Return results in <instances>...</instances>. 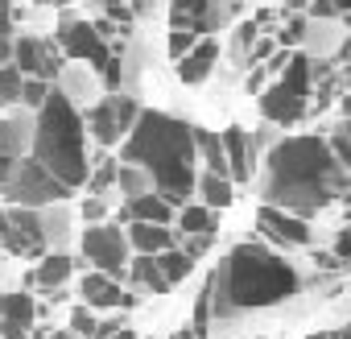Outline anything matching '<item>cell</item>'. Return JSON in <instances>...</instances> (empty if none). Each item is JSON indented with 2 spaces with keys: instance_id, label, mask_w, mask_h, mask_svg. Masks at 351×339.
Returning <instances> with one entry per match:
<instances>
[{
  "instance_id": "obj_1",
  "label": "cell",
  "mask_w": 351,
  "mask_h": 339,
  "mask_svg": "<svg viewBox=\"0 0 351 339\" xmlns=\"http://www.w3.org/2000/svg\"><path fill=\"white\" fill-rule=\"evenodd\" d=\"M347 191V165L330 153L326 137H285L265 157V203L289 215H318Z\"/></svg>"
},
{
  "instance_id": "obj_2",
  "label": "cell",
  "mask_w": 351,
  "mask_h": 339,
  "mask_svg": "<svg viewBox=\"0 0 351 339\" xmlns=\"http://www.w3.org/2000/svg\"><path fill=\"white\" fill-rule=\"evenodd\" d=\"M124 165H136L145 170V178L149 187L173 203V207H182L195 191V124L178 120V116H169V112H136L128 137H124Z\"/></svg>"
},
{
  "instance_id": "obj_3",
  "label": "cell",
  "mask_w": 351,
  "mask_h": 339,
  "mask_svg": "<svg viewBox=\"0 0 351 339\" xmlns=\"http://www.w3.org/2000/svg\"><path fill=\"white\" fill-rule=\"evenodd\" d=\"M29 149H34V161L46 165L66 191H79L87 183V174H91L87 128H83V116H79V108L71 104V95L62 87H50L46 100L38 104Z\"/></svg>"
},
{
  "instance_id": "obj_4",
  "label": "cell",
  "mask_w": 351,
  "mask_h": 339,
  "mask_svg": "<svg viewBox=\"0 0 351 339\" xmlns=\"http://www.w3.org/2000/svg\"><path fill=\"white\" fill-rule=\"evenodd\" d=\"M223 290H228V302L232 310H261V306H277V302H289L298 290H302V277L298 269L269 253L265 244H236L223 261Z\"/></svg>"
},
{
  "instance_id": "obj_5",
  "label": "cell",
  "mask_w": 351,
  "mask_h": 339,
  "mask_svg": "<svg viewBox=\"0 0 351 339\" xmlns=\"http://www.w3.org/2000/svg\"><path fill=\"white\" fill-rule=\"evenodd\" d=\"M310 83H314V67L306 54H289L281 79L261 95V116L273 124H298L310 108Z\"/></svg>"
},
{
  "instance_id": "obj_6",
  "label": "cell",
  "mask_w": 351,
  "mask_h": 339,
  "mask_svg": "<svg viewBox=\"0 0 351 339\" xmlns=\"http://www.w3.org/2000/svg\"><path fill=\"white\" fill-rule=\"evenodd\" d=\"M0 195H5L13 207H46V203L66 199L71 191L50 174L46 165H38L34 157H17V165L9 170V178L0 183Z\"/></svg>"
},
{
  "instance_id": "obj_7",
  "label": "cell",
  "mask_w": 351,
  "mask_h": 339,
  "mask_svg": "<svg viewBox=\"0 0 351 339\" xmlns=\"http://www.w3.org/2000/svg\"><path fill=\"white\" fill-rule=\"evenodd\" d=\"M46 220L38 215V207H5L0 211V244L13 257H42L46 253Z\"/></svg>"
},
{
  "instance_id": "obj_8",
  "label": "cell",
  "mask_w": 351,
  "mask_h": 339,
  "mask_svg": "<svg viewBox=\"0 0 351 339\" xmlns=\"http://www.w3.org/2000/svg\"><path fill=\"white\" fill-rule=\"evenodd\" d=\"M136 100L132 95H104L91 112H87V120H83V128L104 145V149H112V145H120V137H128V128H132V120H136Z\"/></svg>"
},
{
  "instance_id": "obj_9",
  "label": "cell",
  "mask_w": 351,
  "mask_h": 339,
  "mask_svg": "<svg viewBox=\"0 0 351 339\" xmlns=\"http://www.w3.org/2000/svg\"><path fill=\"white\" fill-rule=\"evenodd\" d=\"M58 50L75 62H87L95 71H104L112 62V50H108V38L99 34V25L91 21H79V17H62L58 25Z\"/></svg>"
},
{
  "instance_id": "obj_10",
  "label": "cell",
  "mask_w": 351,
  "mask_h": 339,
  "mask_svg": "<svg viewBox=\"0 0 351 339\" xmlns=\"http://www.w3.org/2000/svg\"><path fill=\"white\" fill-rule=\"evenodd\" d=\"M83 257L91 261V269H99L108 277H120L124 265H128V240L112 224H91L83 232Z\"/></svg>"
},
{
  "instance_id": "obj_11",
  "label": "cell",
  "mask_w": 351,
  "mask_h": 339,
  "mask_svg": "<svg viewBox=\"0 0 351 339\" xmlns=\"http://www.w3.org/2000/svg\"><path fill=\"white\" fill-rule=\"evenodd\" d=\"M228 17H232V5H219V0H173L169 5V25L173 30H191V34L223 30Z\"/></svg>"
},
{
  "instance_id": "obj_12",
  "label": "cell",
  "mask_w": 351,
  "mask_h": 339,
  "mask_svg": "<svg viewBox=\"0 0 351 339\" xmlns=\"http://www.w3.org/2000/svg\"><path fill=\"white\" fill-rule=\"evenodd\" d=\"M25 79H58V50H54V42H46V38H17L13 42V58H9Z\"/></svg>"
},
{
  "instance_id": "obj_13",
  "label": "cell",
  "mask_w": 351,
  "mask_h": 339,
  "mask_svg": "<svg viewBox=\"0 0 351 339\" xmlns=\"http://www.w3.org/2000/svg\"><path fill=\"white\" fill-rule=\"evenodd\" d=\"M38 323V302L29 290L0 294V339H29Z\"/></svg>"
},
{
  "instance_id": "obj_14",
  "label": "cell",
  "mask_w": 351,
  "mask_h": 339,
  "mask_svg": "<svg viewBox=\"0 0 351 339\" xmlns=\"http://www.w3.org/2000/svg\"><path fill=\"white\" fill-rule=\"evenodd\" d=\"M256 228L269 236V240H277V244H285V248H306L310 244V224L302 220V215H289V211H281V207H261V215H256Z\"/></svg>"
},
{
  "instance_id": "obj_15",
  "label": "cell",
  "mask_w": 351,
  "mask_h": 339,
  "mask_svg": "<svg viewBox=\"0 0 351 339\" xmlns=\"http://www.w3.org/2000/svg\"><path fill=\"white\" fill-rule=\"evenodd\" d=\"M79 294H83V306H91V310H104V306H136V294H124L120 281L108 277V273H99V269L83 277Z\"/></svg>"
},
{
  "instance_id": "obj_16",
  "label": "cell",
  "mask_w": 351,
  "mask_h": 339,
  "mask_svg": "<svg viewBox=\"0 0 351 339\" xmlns=\"http://www.w3.org/2000/svg\"><path fill=\"white\" fill-rule=\"evenodd\" d=\"M219 141H223L228 178H232V183H248V178H252V145H248V132L232 124V128H228Z\"/></svg>"
},
{
  "instance_id": "obj_17",
  "label": "cell",
  "mask_w": 351,
  "mask_h": 339,
  "mask_svg": "<svg viewBox=\"0 0 351 339\" xmlns=\"http://www.w3.org/2000/svg\"><path fill=\"white\" fill-rule=\"evenodd\" d=\"M29 132H34V124H25V120H17V116L0 120V183L9 178V170H13V165H17V157L25 153Z\"/></svg>"
},
{
  "instance_id": "obj_18",
  "label": "cell",
  "mask_w": 351,
  "mask_h": 339,
  "mask_svg": "<svg viewBox=\"0 0 351 339\" xmlns=\"http://www.w3.org/2000/svg\"><path fill=\"white\" fill-rule=\"evenodd\" d=\"M215 62H219V46L215 42H195L178 62H173V71H178L182 83H203L215 71Z\"/></svg>"
},
{
  "instance_id": "obj_19",
  "label": "cell",
  "mask_w": 351,
  "mask_h": 339,
  "mask_svg": "<svg viewBox=\"0 0 351 339\" xmlns=\"http://www.w3.org/2000/svg\"><path fill=\"white\" fill-rule=\"evenodd\" d=\"M128 248L132 253H145V257H157L161 248L173 244V232L169 224H145V220H128Z\"/></svg>"
},
{
  "instance_id": "obj_20",
  "label": "cell",
  "mask_w": 351,
  "mask_h": 339,
  "mask_svg": "<svg viewBox=\"0 0 351 339\" xmlns=\"http://www.w3.org/2000/svg\"><path fill=\"white\" fill-rule=\"evenodd\" d=\"M71 269H75V261H71L66 253H42V265L25 277V290H34V285H42V290H62V281L71 277Z\"/></svg>"
},
{
  "instance_id": "obj_21",
  "label": "cell",
  "mask_w": 351,
  "mask_h": 339,
  "mask_svg": "<svg viewBox=\"0 0 351 339\" xmlns=\"http://www.w3.org/2000/svg\"><path fill=\"white\" fill-rule=\"evenodd\" d=\"M124 220H145V224H169L173 220V203H165L157 191H141L128 199Z\"/></svg>"
},
{
  "instance_id": "obj_22",
  "label": "cell",
  "mask_w": 351,
  "mask_h": 339,
  "mask_svg": "<svg viewBox=\"0 0 351 339\" xmlns=\"http://www.w3.org/2000/svg\"><path fill=\"white\" fill-rule=\"evenodd\" d=\"M195 191L203 195V207H211V211H223V207L236 199L232 178H223V174H203V178H195Z\"/></svg>"
},
{
  "instance_id": "obj_23",
  "label": "cell",
  "mask_w": 351,
  "mask_h": 339,
  "mask_svg": "<svg viewBox=\"0 0 351 339\" xmlns=\"http://www.w3.org/2000/svg\"><path fill=\"white\" fill-rule=\"evenodd\" d=\"M124 269H128V277H132L141 290H149V294H165V290H169V281L161 277L157 261H153V257H145V253H136V257H132Z\"/></svg>"
},
{
  "instance_id": "obj_24",
  "label": "cell",
  "mask_w": 351,
  "mask_h": 339,
  "mask_svg": "<svg viewBox=\"0 0 351 339\" xmlns=\"http://www.w3.org/2000/svg\"><path fill=\"white\" fill-rule=\"evenodd\" d=\"M153 261H157V269H161V277H165L169 285H173V281H182V277H186V273L195 269V257H191L186 248H178V244L161 248V253H157Z\"/></svg>"
},
{
  "instance_id": "obj_25",
  "label": "cell",
  "mask_w": 351,
  "mask_h": 339,
  "mask_svg": "<svg viewBox=\"0 0 351 339\" xmlns=\"http://www.w3.org/2000/svg\"><path fill=\"white\" fill-rule=\"evenodd\" d=\"M178 228L186 236H203V232H215V211L211 207H195V203H182L178 211Z\"/></svg>"
},
{
  "instance_id": "obj_26",
  "label": "cell",
  "mask_w": 351,
  "mask_h": 339,
  "mask_svg": "<svg viewBox=\"0 0 351 339\" xmlns=\"http://www.w3.org/2000/svg\"><path fill=\"white\" fill-rule=\"evenodd\" d=\"M21 83H25V75H21L13 62L0 67V108H9V104L21 100Z\"/></svg>"
},
{
  "instance_id": "obj_27",
  "label": "cell",
  "mask_w": 351,
  "mask_h": 339,
  "mask_svg": "<svg viewBox=\"0 0 351 339\" xmlns=\"http://www.w3.org/2000/svg\"><path fill=\"white\" fill-rule=\"evenodd\" d=\"M99 161H104V165L95 170V174H87V183H83V187H87L91 195H99V191H108V187L116 183V170H120V165H116V161H108V157H99Z\"/></svg>"
},
{
  "instance_id": "obj_28",
  "label": "cell",
  "mask_w": 351,
  "mask_h": 339,
  "mask_svg": "<svg viewBox=\"0 0 351 339\" xmlns=\"http://www.w3.org/2000/svg\"><path fill=\"white\" fill-rule=\"evenodd\" d=\"M95 323H99V318H95L91 306H75V310H71V331H75L79 339H91V335H95Z\"/></svg>"
},
{
  "instance_id": "obj_29",
  "label": "cell",
  "mask_w": 351,
  "mask_h": 339,
  "mask_svg": "<svg viewBox=\"0 0 351 339\" xmlns=\"http://www.w3.org/2000/svg\"><path fill=\"white\" fill-rule=\"evenodd\" d=\"M46 91H50V83H46V79H25V83H21V100H17V104H25V108H34V112H38V104L46 100Z\"/></svg>"
},
{
  "instance_id": "obj_30",
  "label": "cell",
  "mask_w": 351,
  "mask_h": 339,
  "mask_svg": "<svg viewBox=\"0 0 351 339\" xmlns=\"http://www.w3.org/2000/svg\"><path fill=\"white\" fill-rule=\"evenodd\" d=\"M195 42H199V34H191V30H173V34H169V58L178 62V58H182Z\"/></svg>"
},
{
  "instance_id": "obj_31",
  "label": "cell",
  "mask_w": 351,
  "mask_h": 339,
  "mask_svg": "<svg viewBox=\"0 0 351 339\" xmlns=\"http://www.w3.org/2000/svg\"><path fill=\"white\" fill-rule=\"evenodd\" d=\"M326 145H330V153H335V157H339L343 165H351V149H347V128H343V124L335 128V137H330Z\"/></svg>"
},
{
  "instance_id": "obj_32",
  "label": "cell",
  "mask_w": 351,
  "mask_h": 339,
  "mask_svg": "<svg viewBox=\"0 0 351 339\" xmlns=\"http://www.w3.org/2000/svg\"><path fill=\"white\" fill-rule=\"evenodd\" d=\"M302 38H306V17H293L289 30H281V46H293V42H302Z\"/></svg>"
},
{
  "instance_id": "obj_33",
  "label": "cell",
  "mask_w": 351,
  "mask_h": 339,
  "mask_svg": "<svg viewBox=\"0 0 351 339\" xmlns=\"http://www.w3.org/2000/svg\"><path fill=\"white\" fill-rule=\"evenodd\" d=\"M104 9H108V17H112V21H120V25H128V21H132V9L124 5V0H104Z\"/></svg>"
},
{
  "instance_id": "obj_34",
  "label": "cell",
  "mask_w": 351,
  "mask_h": 339,
  "mask_svg": "<svg viewBox=\"0 0 351 339\" xmlns=\"http://www.w3.org/2000/svg\"><path fill=\"white\" fill-rule=\"evenodd\" d=\"M83 220L99 224V220H104V203H99V199H87V203H83Z\"/></svg>"
},
{
  "instance_id": "obj_35",
  "label": "cell",
  "mask_w": 351,
  "mask_h": 339,
  "mask_svg": "<svg viewBox=\"0 0 351 339\" xmlns=\"http://www.w3.org/2000/svg\"><path fill=\"white\" fill-rule=\"evenodd\" d=\"M9 30H13V5L0 0V34H9Z\"/></svg>"
},
{
  "instance_id": "obj_36",
  "label": "cell",
  "mask_w": 351,
  "mask_h": 339,
  "mask_svg": "<svg viewBox=\"0 0 351 339\" xmlns=\"http://www.w3.org/2000/svg\"><path fill=\"white\" fill-rule=\"evenodd\" d=\"M314 265H322V269H343V261H339L335 253H314Z\"/></svg>"
},
{
  "instance_id": "obj_37",
  "label": "cell",
  "mask_w": 351,
  "mask_h": 339,
  "mask_svg": "<svg viewBox=\"0 0 351 339\" xmlns=\"http://www.w3.org/2000/svg\"><path fill=\"white\" fill-rule=\"evenodd\" d=\"M347 248H351V236H347V228L339 232V240H335V257L339 261H347Z\"/></svg>"
},
{
  "instance_id": "obj_38",
  "label": "cell",
  "mask_w": 351,
  "mask_h": 339,
  "mask_svg": "<svg viewBox=\"0 0 351 339\" xmlns=\"http://www.w3.org/2000/svg\"><path fill=\"white\" fill-rule=\"evenodd\" d=\"M9 58H13V38H9V34H0V67H5Z\"/></svg>"
},
{
  "instance_id": "obj_39",
  "label": "cell",
  "mask_w": 351,
  "mask_h": 339,
  "mask_svg": "<svg viewBox=\"0 0 351 339\" xmlns=\"http://www.w3.org/2000/svg\"><path fill=\"white\" fill-rule=\"evenodd\" d=\"M269 54H273V46H269V42H261V46L252 50V62H261V58H269Z\"/></svg>"
},
{
  "instance_id": "obj_40",
  "label": "cell",
  "mask_w": 351,
  "mask_h": 339,
  "mask_svg": "<svg viewBox=\"0 0 351 339\" xmlns=\"http://www.w3.org/2000/svg\"><path fill=\"white\" fill-rule=\"evenodd\" d=\"M108 339H136V335H132V327H128V323H124V327H120V331H112V335H108Z\"/></svg>"
},
{
  "instance_id": "obj_41",
  "label": "cell",
  "mask_w": 351,
  "mask_h": 339,
  "mask_svg": "<svg viewBox=\"0 0 351 339\" xmlns=\"http://www.w3.org/2000/svg\"><path fill=\"white\" fill-rule=\"evenodd\" d=\"M306 339H343V331H318V335H306Z\"/></svg>"
},
{
  "instance_id": "obj_42",
  "label": "cell",
  "mask_w": 351,
  "mask_h": 339,
  "mask_svg": "<svg viewBox=\"0 0 351 339\" xmlns=\"http://www.w3.org/2000/svg\"><path fill=\"white\" fill-rule=\"evenodd\" d=\"M169 339H199V335H195V331H191V327H182V331H173V335H169Z\"/></svg>"
},
{
  "instance_id": "obj_43",
  "label": "cell",
  "mask_w": 351,
  "mask_h": 339,
  "mask_svg": "<svg viewBox=\"0 0 351 339\" xmlns=\"http://www.w3.org/2000/svg\"><path fill=\"white\" fill-rule=\"evenodd\" d=\"M330 5H335V13H339V17H343V13H347V9H351V0H330Z\"/></svg>"
},
{
  "instance_id": "obj_44",
  "label": "cell",
  "mask_w": 351,
  "mask_h": 339,
  "mask_svg": "<svg viewBox=\"0 0 351 339\" xmlns=\"http://www.w3.org/2000/svg\"><path fill=\"white\" fill-rule=\"evenodd\" d=\"M54 339H79V335H75V331H58Z\"/></svg>"
},
{
  "instance_id": "obj_45",
  "label": "cell",
  "mask_w": 351,
  "mask_h": 339,
  "mask_svg": "<svg viewBox=\"0 0 351 339\" xmlns=\"http://www.w3.org/2000/svg\"><path fill=\"white\" fill-rule=\"evenodd\" d=\"M302 5H306V0H289V9H302Z\"/></svg>"
}]
</instances>
